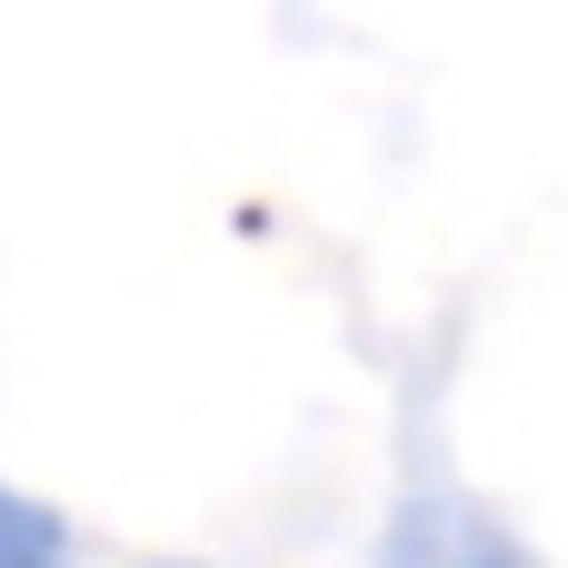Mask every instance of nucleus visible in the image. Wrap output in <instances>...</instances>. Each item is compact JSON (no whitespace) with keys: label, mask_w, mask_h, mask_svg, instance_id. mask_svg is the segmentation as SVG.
<instances>
[{"label":"nucleus","mask_w":568,"mask_h":568,"mask_svg":"<svg viewBox=\"0 0 568 568\" xmlns=\"http://www.w3.org/2000/svg\"><path fill=\"white\" fill-rule=\"evenodd\" d=\"M389 568H519V549L469 509V499H419L389 539Z\"/></svg>","instance_id":"obj_1"},{"label":"nucleus","mask_w":568,"mask_h":568,"mask_svg":"<svg viewBox=\"0 0 568 568\" xmlns=\"http://www.w3.org/2000/svg\"><path fill=\"white\" fill-rule=\"evenodd\" d=\"M0 568H70V539L50 509H30L20 489H0Z\"/></svg>","instance_id":"obj_2"}]
</instances>
